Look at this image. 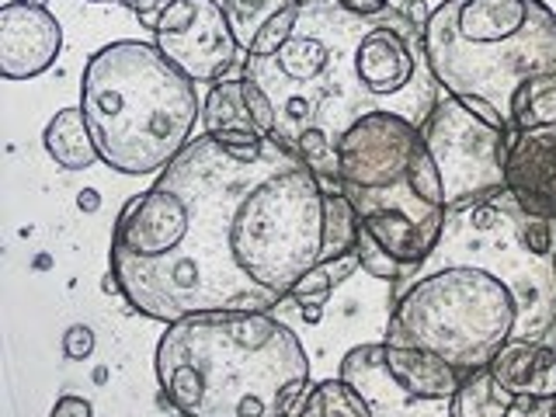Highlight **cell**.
Masks as SVG:
<instances>
[{"instance_id":"8992f818","label":"cell","mask_w":556,"mask_h":417,"mask_svg":"<svg viewBox=\"0 0 556 417\" xmlns=\"http://www.w3.org/2000/svg\"><path fill=\"white\" fill-rule=\"evenodd\" d=\"M338 188L362 230L407 275L439 248L448 216L445 185L410 118L393 112L358 118L338 143Z\"/></svg>"},{"instance_id":"603a6c76","label":"cell","mask_w":556,"mask_h":417,"mask_svg":"<svg viewBox=\"0 0 556 417\" xmlns=\"http://www.w3.org/2000/svg\"><path fill=\"white\" fill-rule=\"evenodd\" d=\"M243 98H248V109H251V118H254L257 132L261 136H275V109H271L268 94L261 91V87L251 77H243Z\"/></svg>"},{"instance_id":"9c48e42d","label":"cell","mask_w":556,"mask_h":417,"mask_svg":"<svg viewBox=\"0 0 556 417\" xmlns=\"http://www.w3.org/2000/svg\"><path fill=\"white\" fill-rule=\"evenodd\" d=\"M338 376L352 387L372 417H456L463 372L425 348L358 344L341 358Z\"/></svg>"},{"instance_id":"4fadbf2b","label":"cell","mask_w":556,"mask_h":417,"mask_svg":"<svg viewBox=\"0 0 556 417\" xmlns=\"http://www.w3.org/2000/svg\"><path fill=\"white\" fill-rule=\"evenodd\" d=\"M504 191L539 219L556 223V139L543 132L508 129Z\"/></svg>"},{"instance_id":"7402d4cb","label":"cell","mask_w":556,"mask_h":417,"mask_svg":"<svg viewBox=\"0 0 556 417\" xmlns=\"http://www.w3.org/2000/svg\"><path fill=\"white\" fill-rule=\"evenodd\" d=\"M300 4H303V0H300ZM300 4L289 8V11H282L278 17H271V22L265 25V31L257 35V42H254V49L248 52V56H271L275 49H282V46L289 42V35H292L295 22H300Z\"/></svg>"},{"instance_id":"f546056e","label":"cell","mask_w":556,"mask_h":417,"mask_svg":"<svg viewBox=\"0 0 556 417\" xmlns=\"http://www.w3.org/2000/svg\"><path fill=\"white\" fill-rule=\"evenodd\" d=\"M25 4H35V8H46V0H25Z\"/></svg>"},{"instance_id":"ba28073f","label":"cell","mask_w":556,"mask_h":417,"mask_svg":"<svg viewBox=\"0 0 556 417\" xmlns=\"http://www.w3.org/2000/svg\"><path fill=\"white\" fill-rule=\"evenodd\" d=\"M442 265L497 275L518 300V338L543 341L556 327V223L526 213L511 191L448 208L439 248L421 268Z\"/></svg>"},{"instance_id":"3957f363","label":"cell","mask_w":556,"mask_h":417,"mask_svg":"<svg viewBox=\"0 0 556 417\" xmlns=\"http://www.w3.org/2000/svg\"><path fill=\"white\" fill-rule=\"evenodd\" d=\"M156 382L181 417H286L309 358L271 313H191L156 341Z\"/></svg>"},{"instance_id":"44dd1931","label":"cell","mask_w":556,"mask_h":417,"mask_svg":"<svg viewBox=\"0 0 556 417\" xmlns=\"http://www.w3.org/2000/svg\"><path fill=\"white\" fill-rule=\"evenodd\" d=\"M295 417H372L365 400L348 387L341 376L324 379L300 400V414Z\"/></svg>"},{"instance_id":"8fae6325","label":"cell","mask_w":556,"mask_h":417,"mask_svg":"<svg viewBox=\"0 0 556 417\" xmlns=\"http://www.w3.org/2000/svg\"><path fill=\"white\" fill-rule=\"evenodd\" d=\"M153 46L195 84L223 80L240 52L219 0H167Z\"/></svg>"},{"instance_id":"6da1fadb","label":"cell","mask_w":556,"mask_h":417,"mask_svg":"<svg viewBox=\"0 0 556 417\" xmlns=\"http://www.w3.org/2000/svg\"><path fill=\"white\" fill-rule=\"evenodd\" d=\"M324 226V181L300 153L271 136L205 132L126 202L109 261L147 320L271 313L320 261Z\"/></svg>"},{"instance_id":"d6986e66","label":"cell","mask_w":556,"mask_h":417,"mask_svg":"<svg viewBox=\"0 0 556 417\" xmlns=\"http://www.w3.org/2000/svg\"><path fill=\"white\" fill-rule=\"evenodd\" d=\"M518 407V396H511L491 369H477L463 379L456 393V417H511Z\"/></svg>"},{"instance_id":"5bb4252c","label":"cell","mask_w":556,"mask_h":417,"mask_svg":"<svg viewBox=\"0 0 556 417\" xmlns=\"http://www.w3.org/2000/svg\"><path fill=\"white\" fill-rule=\"evenodd\" d=\"M486 369L518 400H556V348L546 341L515 338Z\"/></svg>"},{"instance_id":"2e32d148","label":"cell","mask_w":556,"mask_h":417,"mask_svg":"<svg viewBox=\"0 0 556 417\" xmlns=\"http://www.w3.org/2000/svg\"><path fill=\"white\" fill-rule=\"evenodd\" d=\"M42 139H46V153L66 170H87L94 161H101L80 104L77 109H63L52 115Z\"/></svg>"},{"instance_id":"9a60e30c","label":"cell","mask_w":556,"mask_h":417,"mask_svg":"<svg viewBox=\"0 0 556 417\" xmlns=\"http://www.w3.org/2000/svg\"><path fill=\"white\" fill-rule=\"evenodd\" d=\"M202 126L208 136L223 139V143H254V139H261L248 109V98H243V77H223L208 87L202 101Z\"/></svg>"},{"instance_id":"ffe728a7","label":"cell","mask_w":556,"mask_h":417,"mask_svg":"<svg viewBox=\"0 0 556 417\" xmlns=\"http://www.w3.org/2000/svg\"><path fill=\"white\" fill-rule=\"evenodd\" d=\"M295 4H300V0H223L226 22H230V31H233V39H237L243 56L254 49L257 35L265 31V25L271 22V17H278Z\"/></svg>"},{"instance_id":"e0dca14e","label":"cell","mask_w":556,"mask_h":417,"mask_svg":"<svg viewBox=\"0 0 556 417\" xmlns=\"http://www.w3.org/2000/svg\"><path fill=\"white\" fill-rule=\"evenodd\" d=\"M515 132H543L556 139V70L529 80L511 101V126Z\"/></svg>"},{"instance_id":"ac0fdd59","label":"cell","mask_w":556,"mask_h":417,"mask_svg":"<svg viewBox=\"0 0 556 417\" xmlns=\"http://www.w3.org/2000/svg\"><path fill=\"white\" fill-rule=\"evenodd\" d=\"M362 268V261H358V251H352V254H344V257H330V261H317L300 282H295V289H292V295L289 300L300 306V309H306L313 320H317V313H320V306L334 295V289L341 286V282H348L355 271Z\"/></svg>"},{"instance_id":"f1b7e54d","label":"cell","mask_w":556,"mask_h":417,"mask_svg":"<svg viewBox=\"0 0 556 417\" xmlns=\"http://www.w3.org/2000/svg\"><path fill=\"white\" fill-rule=\"evenodd\" d=\"M77 202H80V208H84V213H94V208H98V202H101V199H98V191H84V195H80Z\"/></svg>"},{"instance_id":"7a4b0ae2","label":"cell","mask_w":556,"mask_h":417,"mask_svg":"<svg viewBox=\"0 0 556 417\" xmlns=\"http://www.w3.org/2000/svg\"><path fill=\"white\" fill-rule=\"evenodd\" d=\"M240 74L271 101V139L330 185H338V143L358 118L393 112L421 126L439 104L425 28L396 8L355 14L338 0H303L289 42L271 56H243Z\"/></svg>"},{"instance_id":"5b68a950","label":"cell","mask_w":556,"mask_h":417,"mask_svg":"<svg viewBox=\"0 0 556 417\" xmlns=\"http://www.w3.org/2000/svg\"><path fill=\"white\" fill-rule=\"evenodd\" d=\"M80 112L101 164L143 178L178 156L202 118L195 80L185 77L153 42L118 39L84 66Z\"/></svg>"},{"instance_id":"4dcf8cb0","label":"cell","mask_w":556,"mask_h":417,"mask_svg":"<svg viewBox=\"0 0 556 417\" xmlns=\"http://www.w3.org/2000/svg\"><path fill=\"white\" fill-rule=\"evenodd\" d=\"M118 4H122V0H118Z\"/></svg>"},{"instance_id":"4316f807","label":"cell","mask_w":556,"mask_h":417,"mask_svg":"<svg viewBox=\"0 0 556 417\" xmlns=\"http://www.w3.org/2000/svg\"><path fill=\"white\" fill-rule=\"evenodd\" d=\"M511 417H556V400H518Z\"/></svg>"},{"instance_id":"52a82bcc","label":"cell","mask_w":556,"mask_h":417,"mask_svg":"<svg viewBox=\"0 0 556 417\" xmlns=\"http://www.w3.org/2000/svg\"><path fill=\"white\" fill-rule=\"evenodd\" d=\"M518 338V300L497 275L473 265L417 268L393 286L387 341L445 358L469 376Z\"/></svg>"},{"instance_id":"cb8c5ba5","label":"cell","mask_w":556,"mask_h":417,"mask_svg":"<svg viewBox=\"0 0 556 417\" xmlns=\"http://www.w3.org/2000/svg\"><path fill=\"white\" fill-rule=\"evenodd\" d=\"M63 352H66V358H87L94 352V334H91V327H84V324H74L63 334Z\"/></svg>"},{"instance_id":"30bf717a","label":"cell","mask_w":556,"mask_h":417,"mask_svg":"<svg viewBox=\"0 0 556 417\" xmlns=\"http://www.w3.org/2000/svg\"><path fill=\"white\" fill-rule=\"evenodd\" d=\"M421 136L439 164L448 208L504 191L508 129L491 126L463 101L445 94L421 122Z\"/></svg>"},{"instance_id":"d4e9b609","label":"cell","mask_w":556,"mask_h":417,"mask_svg":"<svg viewBox=\"0 0 556 417\" xmlns=\"http://www.w3.org/2000/svg\"><path fill=\"white\" fill-rule=\"evenodd\" d=\"M136 17H139V25L143 28H156V22H161V11H164V4L167 0H122Z\"/></svg>"},{"instance_id":"83f0119b","label":"cell","mask_w":556,"mask_h":417,"mask_svg":"<svg viewBox=\"0 0 556 417\" xmlns=\"http://www.w3.org/2000/svg\"><path fill=\"white\" fill-rule=\"evenodd\" d=\"M338 4L355 14H379L390 8V0H338Z\"/></svg>"},{"instance_id":"484cf974","label":"cell","mask_w":556,"mask_h":417,"mask_svg":"<svg viewBox=\"0 0 556 417\" xmlns=\"http://www.w3.org/2000/svg\"><path fill=\"white\" fill-rule=\"evenodd\" d=\"M49 417H91V404H87L84 396H60L56 400V407H52V414Z\"/></svg>"},{"instance_id":"7c38bea8","label":"cell","mask_w":556,"mask_h":417,"mask_svg":"<svg viewBox=\"0 0 556 417\" xmlns=\"http://www.w3.org/2000/svg\"><path fill=\"white\" fill-rule=\"evenodd\" d=\"M63 52V28L49 8L25 0L0 8V74L8 80L39 77Z\"/></svg>"},{"instance_id":"277c9868","label":"cell","mask_w":556,"mask_h":417,"mask_svg":"<svg viewBox=\"0 0 556 417\" xmlns=\"http://www.w3.org/2000/svg\"><path fill=\"white\" fill-rule=\"evenodd\" d=\"M434 84L497 129L529 80L556 70V14L543 0H442L425 25Z\"/></svg>"}]
</instances>
